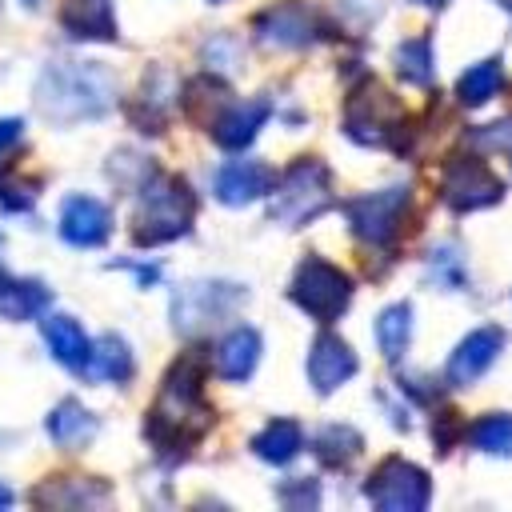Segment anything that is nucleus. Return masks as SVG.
<instances>
[{
  "label": "nucleus",
  "mask_w": 512,
  "mask_h": 512,
  "mask_svg": "<svg viewBox=\"0 0 512 512\" xmlns=\"http://www.w3.org/2000/svg\"><path fill=\"white\" fill-rule=\"evenodd\" d=\"M208 428V408L200 404V364L192 356L176 360L164 376V392L152 408L148 436L160 448H188Z\"/></svg>",
  "instance_id": "1"
},
{
  "label": "nucleus",
  "mask_w": 512,
  "mask_h": 512,
  "mask_svg": "<svg viewBox=\"0 0 512 512\" xmlns=\"http://www.w3.org/2000/svg\"><path fill=\"white\" fill-rule=\"evenodd\" d=\"M40 108L48 120L68 124V120H92L104 116L112 104V76L96 68L92 60H72V64H52L40 76Z\"/></svg>",
  "instance_id": "2"
},
{
  "label": "nucleus",
  "mask_w": 512,
  "mask_h": 512,
  "mask_svg": "<svg viewBox=\"0 0 512 512\" xmlns=\"http://www.w3.org/2000/svg\"><path fill=\"white\" fill-rule=\"evenodd\" d=\"M192 212H196V200L188 192V184L180 176H152L144 188H140V200H136V216H132V236L136 244H164V240H176L188 232L192 224Z\"/></svg>",
  "instance_id": "3"
},
{
  "label": "nucleus",
  "mask_w": 512,
  "mask_h": 512,
  "mask_svg": "<svg viewBox=\"0 0 512 512\" xmlns=\"http://www.w3.org/2000/svg\"><path fill=\"white\" fill-rule=\"evenodd\" d=\"M328 184H332V176H328L324 164H316V160H296V164L288 168V176H284L276 200H272V220L292 224V228L308 224L312 216H320V212L328 208V200H332Z\"/></svg>",
  "instance_id": "4"
},
{
  "label": "nucleus",
  "mask_w": 512,
  "mask_h": 512,
  "mask_svg": "<svg viewBox=\"0 0 512 512\" xmlns=\"http://www.w3.org/2000/svg\"><path fill=\"white\" fill-rule=\"evenodd\" d=\"M288 296H292L308 316H316V320H336V316L348 308V300H352V280H348L336 264H328V260H320V256H308V260L296 268Z\"/></svg>",
  "instance_id": "5"
},
{
  "label": "nucleus",
  "mask_w": 512,
  "mask_h": 512,
  "mask_svg": "<svg viewBox=\"0 0 512 512\" xmlns=\"http://www.w3.org/2000/svg\"><path fill=\"white\" fill-rule=\"evenodd\" d=\"M368 500L384 512H416L428 504V472L412 460H384L368 480Z\"/></svg>",
  "instance_id": "6"
},
{
  "label": "nucleus",
  "mask_w": 512,
  "mask_h": 512,
  "mask_svg": "<svg viewBox=\"0 0 512 512\" xmlns=\"http://www.w3.org/2000/svg\"><path fill=\"white\" fill-rule=\"evenodd\" d=\"M240 288L236 284H220V280H204V284H184L172 300V320L180 332H204L208 324H216L220 316L232 312V304H240Z\"/></svg>",
  "instance_id": "7"
},
{
  "label": "nucleus",
  "mask_w": 512,
  "mask_h": 512,
  "mask_svg": "<svg viewBox=\"0 0 512 512\" xmlns=\"http://www.w3.org/2000/svg\"><path fill=\"white\" fill-rule=\"evenodd\" d=\"M408 208V188H384V192H368L348 200V224L360 240L368 244H388L400 228V216Z\"/></svg>",
  "instance_id": "8"
},
{
  "label": "nucleus",
  "mask_w": 512,
  "mask_h": 512,
  "mask_svg": "<svg viewBox=\"0 0 512 512\" xmlns=\"http://www.w3.org/2000/svg\"><path fill=\"white\" fill-rule=\"evenodd\" d=\"M320 12L308 8L304 0H284V4H272L268 12L256 16V32L260 40L268 44H280V48H300V44H312L320 36Z\"/></svg>",
  "instance_id": "9"
},
{
  "label": "nucleus",
  "mask_w": 512,
  "mask_h": 512,
  "mask_svg": "<svg viewBox=\"0 0 512 512\" xmlns=\"http://www.w3.org/2000/svg\"><path fill=\"white\" fill-rule=\"evenodd\" d=\"M444 200H448L456 212H472V208L496 204V200H500V180L488 172V164L460 156V160H452L448 172H444Z\"/></svg>",
  "instance_id": "10"
},
{
  "label": "nucleus",
  "mask_w": 512,
  "mask_h": 512,
  "mask_svg": "<svg viewBox=\"0 0 512 512\" xmlns=\"http://www.w3.org/2000/svg\"><path fill=\"white\" fill-rule=\"evenodd\" d=\"M392 120H396V104L376 80H368L348 100V136L360 144H384L392 132Z\"/></svg>",
  "instance_id": "11"
},
{
  "label": "nucleus",
  "mask_w": 512,
  "mask_h": 512,
  "mask_svg": "<svg viewBox=\"0 0 512 512\" xmlns=\"http://www.w3.org/2000/svg\"><path fill=\"white\" fill-rule=\"evenodd\" d=\"M112 232V216L100 200L92 196H68L64 208H60V236L76 248H96L104 244Z\"/></svg>",
  "instance_id": "12"
},
{
  "label": "nucleus",
  "mask_w": 512,
  "mask_h": 512,
  "mask_svg": "<svg viewBox=\"0 0 512 512\" xmlns=\"http://www.w3.org/2000/svg\"><path fill=\"white\" fill-rule=\"evenodd\" d=\"M500 348H504V332L500 328H476V332H468L460 344H456V352L448 356V380L452 384H472V380H480L488 368H492V360L500 356Z\"/></svg>",
  "instance_id": "13"
},
{
  "label": "nucleus",
  "mask_w": 512,
  "mask_h": 512,
  "mask_svg": "<svg viewBox=\"0 0 512 512\" xmlns=\"http://www.w3.org/2000/svg\"><path fill=\"white\" fill-rule=\"evenodd\" d=\"M352 372H356V356H352V348H348L340 336L328 332V336H320V340L312 344L308 376H312L316 392H332V388H340Z\"/></svg>",
  "instance_id": "14"
},
{
  "label": "nucleus",
  "mask_w": 512,
  "mask_h": 512,
  "mask_svg": "<svg viewBox=\"0 0 512 512\" xmlns=\"http://www.w3.org/2000/svg\"><path fill=\"white\" fill-rule=\"evenodd\" d=\"M268 120V100H228L224 112L212 120V136L224 144V148H244Z\"/></svg>",
  "instance_id": "15"
},
{
  "label": "nucleus",
  "mask_w": 512,
  "mask_h": 512,
  "mask_svg": "<svg viewBox=\"0 0 512 512\" xmlns=\"http://www.w3.org/2000/svg\"><path fill=\"white\" fill-rule=\"evenodd\" d=\"M268 188H272V172L252 160H228L216 172V196L224 204H248L256 196H264Z\"/></svg>",
  "instance_id": "16"
},
{
  "label": "nucleus",
  "mask_w": 512,
  "mask_h": 512,
  "mask_svg": "<svg viewBox=\"0 0 512 512\" xmlns=\"http://www.w3.org/2000/svg\"><path fill=\"white\" fill-rule=\"evenodd\" d=\"M260 360V332L256 328H232L216 348V368L224 380H248Z\"/></svg>",
  "instance_id": "17"
},
{
  "label": "nucleus",
  "mask_w": 512,
  "mask_h": 512,
  "mask_svg": "<svg viewBox=\"0 0 512 512\" xmlns=\"http://www.w3.org/2000/svg\"><path fill=\"white\" fill-rule=\"evenodd\" d=\"M60 20H64L68 36H80V40H112L116 36V20H112L108 0H68Z\"/></svg>",
  "instance_id": "18"
},
{
  "label": "nucleus",
  "mask_w": 512,
  "mask_h": 512,
  "mask_svg": "<svg viewBox=\"0 0 512 512\" xmlns=\"http://www.w3.org/2000/svg\"><path fill=\"white\" fill-rule=\"evenodd\" d=\"M80 372H88L92 380L120 384V380L132 376V352H128V344L120 336H100L96 344H88V360H84Z\"/></svg>",
  "instance_id": "19"
},
{
  "label": "nucleus",
  "mask_w": 512,
  "mask_h": 512,
  "mask_svg": "<svg viewBox=\"0 0 512 512\" xmlns=\"http://www.w3.org/2000/svg\"><path fill=\"white\" fill-rule=\"evenodd\" d=\"M96 416L84 408V404H76V400H64L60 408H52V416H48V436L60 444V448H84L92 436H96Z\"/></svg>",
  "instance_id": "20"
},
{
  "label": "nucleus",
  "mask_w": 512,
  "mask_h": 512,
  "mask_svg": "<svg viewBox=\"0 0 512 512\" xmlns=\"http://www.w3.org/2000/svg\"><path fill=\"white\" fill-rule=\"evenodd\" d=\"M44 340H48V352L64 364V368H84L88 360V336L84 328L72 320V316H48L44 320Z\"/></svg>",
  "instance_id": "21"
},
{
  "label": "nucleus",
  "mask_w": 512,
  "mask_h": 512,
  "mask_svg": "<svg viewBox=\"0 0 512 512\" xmlns=\"http://www.w3.org/2000/svg\"><path fill=\"white\" fill-rule=\"evenodd\" d=\"M48 304V288L40 280H4L0 284V316L4 320H32Z\"/></svg>",
  "instance_id": "22"
},
{
  "label": "nucleus",
  "mask_w": 512,
  "mask_h": 512,
  "mask_svg": "<svg viewBox=\"0 0 512 512\" xmlns=\"http://www.w3.org/2000/svg\"><path fill=\"white\" fill-rule=\"evenodd\" d=\"M256 456L268 464H288L300 452V424L296 420H272L256 440H252Z\"/></svg>",
  "instance_id": "23"
},
{
  "label": "nucleus",
  "mask_w": 512,
  "mask_h": 512,
  "mask_svg": "<svg viewBox=\"0 0 512 512\" xmlns=\"http://www.w3.org/2000/svg\"><path fill=\"white\" fill-rule=\"evenodd\" d=\"M408 336H412V308L408 304H392L380 312L376 320V340H380V352L388 360H400L408 352Z\"/></svg>",
  "instance_id": "24"
},
{
  "label": "nucleus",
  "mask_w": 512,
  "mask_h": 512,
  "mask_svg": "<svg viewBox=\"0 0 512 512\" xmlns=\"http://www.w3.org/2000/svg\"><path fill=\"white\" fill-rule=\"evenodd\" d=\"M500 84H504V68H500V60H484V64H476V68H468L464 76H460V84H456V96H460V104H484V100H492L496 92H500Z\"/></svg>",
  "instance_id": "25"
},
{
  "label": "nucleus",
  "mask_w": 512,
  "mask_h": 512,
  "mask_svg": "<svg viewBox=\"0 0 512 512\" xmlns=\"http://www.w3.org/2000/svg\"><path fill=\"white\" fill-rule=\"evenodd\" d=\"M360 452V432L348 428V424H328L316 432V456L328 464V468H344L352 456Z\"/></svg>",
  "instance_id": "26"
},
{
  "label": "nucleus",
  "mask_w": 512,
  "mask_h": 512,
  "mask_svg": "<svg viewBox=\"0 0 512 512\" xmlns=\"http://www.w3.org/2000/svg\"><path fill=\"white\" fill-rule=\"evenodd\" d=\"M468 440H472V448H480V452L508 456V452H512V416L492 412V416L476 420V424L468 428Z\"/></svg>",
  "instance_id": "27"
},
{
  "label": "nucleus",
  "mask_w": 512,
  "mask_h": 512,
  "mask_svg": "<svg viewBox=\"0 0 512 512\" xmlns=\"http://www.w3.org/2000/svg\"><path fill=\"white\" fill-rule=\"evenodd\" d=\"M396 64H400V76L404 80H412V84H432V48H428V40L420 36V40H404L400 44V52H396Z\"/></svg>",
  "instance_id": "28"
},
{
  "label": "nucleus",
  "mask_w": 512,
  "mask_h": 512,
  "mask_svg": "<svg viewBox=\"0 0 512 512\" xmlns=\"http://www.w3.org/2000/svg\"><path fill=\"white\" fill-rule=\"evenodd\" d=\"M472 140L484 144V148H508V152H512V124H488V128L476 132Z\"/></svg>",
  "instance_id": "29"
},
{
  "label": "nucleus",
  "mask_w": 512,
  "mask_h": 512,
  "mask_svg": "<svg viewBox=\"0 0 512 512\" xmlns=\"http://www.w3.org/2000/svg\"><path fill=\"white\" fill-rule=\"evenodd\" d=\"M420 4H432V8H436V4H444V0H420Z\"/></svg>",
  "instance_id": "30"
},
{
  "label": "nucleus",
  "mask_w": 512,
  "mask_h": 512,
  "mask_svg": "<svg viewBox=\"0 0 512 512\" xmlns=\"http://www.w3.org/2000/svg\"><path fill=\"white\" fill-rule=\"evenodd\" d=\"M4 280H8V272H4V268H0V284H4Z\"/></svg>",
  "instance_id": "31"
},
{
  "label": "nucleus",
  "mask_w": 512,
  "mask_h": 512,
  "mask_svg": "<svg viewBox=\"0 0 512 512\" xmlns=\"http://www.w3.org/2000/svg\"><path fill=\"white\" fill-rule=\"evenodd\" d=\"M24 4H28V8H32V4H36V0H24Z\"/></svg>",
  "instance_id": "32"
},
{
  "label": "nucleus",
  "mask_w": 512,
  "mask_h": 512,
  "mask_svg": "<svg viewBox=\"0 0 512 512\" xmlns=\"http://www.w3.org/2000/svg\"><path fill=\"white\" fill-rule=\"evenodd\" d=\"M212 4H220V0H212Z\"/></svg>",
  "instance_id": "33"
}]
</instances>
